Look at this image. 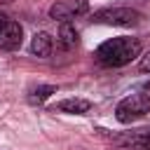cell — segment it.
<instances>
[{
	"label": "cell",
	"mask_w": 150,
	"mask_h": 150,
	"mask_svg": "<svg viewBox=\"0 0 150 150\" xmlns=\"http://www.w3.org/2000/svg\"><path fill=\"white\" fill-rule=\"evenodd\" d=\"M141 40L138 38H129V35H120V38H110L105 42H101L94 52V59L105 66V68H122L127 63H131L136 56H141Z\"/></svg>",
	"instance_id": "1"
},
{
	"label": "cell",
	"mask_w": 150,
	"mask_h": 150,
	"mask_svg": "<svg viewBox=\"0 0 150 150\" xmlns=\"http://www.w3.org/2000/svg\"><path fill=\"white\" fill-rule=\"evenodd\" d=\"M148 112H150V94H143V91L129 94L115 105V117L122 124H131L134 120H138Z\"/></svg>",
	"instance_id": "2"
},
{
	"label": "cell",
	"mask_w": 150,
	"mask_h": 150,
	"mask_svg": "<svg viewBox=\"0 0 150 150\" xmlns=\"http://www.w3.org/2000/svg\"><path fill=\"white\" fill-rule=\"evenodd\" d=\"M91 21L103 23V26H138L143 21V14L131 7H105V9L94 12Z\"/></svg>",
	"instance_id": "3"
},
{
	"label": "cell",
	"mask_w": 150,
	"mask_h": 150,
	"mask_svg": "<svg viewBox=\"0 0 150 150\" xmlns=\"http://www.w3.org/2000/svg\"><path fill=\"white\" fill-rule=\"evenodd\" d=\"M89 12V0H56L49 7V19L54 21H70L80 14Z\"/></svg>",
	"instance_id": "4"
},
{
	"label": "cell",
	"mask_w": 150,
	"mask_h": 150,
	"mask_svg": "<svg viewBox=\"0 0 150 150\" xmlns=\"http://www.w3.org/2000/svg\"><path fill=\"white\" fill-rule=\"evenodd\" d=\"M21 42H23V28H21V23L7 19L0 26V49L2 52H14V49L21 47Z\"/></svg>",
	"instance_id": "5"
},
{
	"label": "cell",
	"mask_w": 150,
	"mask_h": 150,
	"mask_svg": "<svg viewBox=\"0 0 150 150\" xmlns=\"http://www.w3.org/2000/svg\"><path fill=\"white\" fill-rule=\"evenodd\" d=\"M54 112H68V115H84L91 110V101L87 98H63L52 105Z\"/></svg>",
	"instance_id": "6"
},
{
	"label": "cell",
	"mask_w": 150,
	"mask_h": 150,
	"mask_svg": "<svg viewBox=\"0 0 150 150\" xmlns=\"http://www.w3.org/2000/svg\"><path fill=\"white\" fill-rule=\"evenodd\" d=\"M52 49H54V38L49 33L40 30L30 38V54H35L38 59H47L52 54Z\"/></svg>",
	"instance_id": "7"
},
{
	"label": "cell",
	"mask_w": 150,
	"mask_h": 150,
	"mask_svg": "<svg viewBox=\"0 0 150 150\" xmlns=\"http://www.w3.org/2000/svg\"><path fill=\"white\" fill-rule=\"evenodd\" d=\"M77 28L70 23V21H61V26H59V33H56V45L61 47V49H73L75 45H77Z\"/></svg>",
	"instance_id": "8"
},
{
	"label": "cell",
	"mask_w": 150,
	"mask_h": 150,
	"mask_svg": "<svg viewBox=\"0 0 150 150\" xmlns=\"http://www.w3.org/2000/svg\"><path fill=\"white\" fill-rule=\"evenodd\" d=\"M115 143L120 145H150V129H138V131H129L124 136H112Z\"/></svg>",
	"instance_id": "9"
},
{
	"label": "cell",
	"mask_w": 150,
	"mask_h": 150,
	"mask_svg": "<svg viewBox=\"0 0 150 150\" xmlns=\"http://www.w3.org/2000/svg\"><path fill=\"white\" fill-rule=\"evenodd\" d=\"M52 94H56V87L54 84H38L28 91V103L30 105H42Z\"/></svg>",
	"instance_id": "10"
},
{
	"label": "cell",
	"mask_w": 150,
	"mask_h": 150,
	"mask_svg": "<svg viewBox=\"0 0 150 150\" xmlns=\"http://www.w3.org/2000/svg\"><path fill=\"white\" fill-rule=\"evenodd\" d=\"M138 68L143 70V73H150V49L141 56V61H138Z\"/></svg>",
	"instance_id": "11"
},
{
	"label": "cell",
	"mask_w": 150,
	"mask_h": 150,
	"mask_svg": "<svg viewBox=\"0 0 150 150\" xmlns=\"http://www.w3.org/2000/svg\"><path fill=\"white\" fill-rule=\"evenodd\" d=\"M122 150H150V145H127Z\"/></svg>",
	"instance_id": "12"
},
{
	"label": "cell",
	"mask_w": 150,
	"mask_h": 150,
	"mask_svg": "<svg viewBox=\"0 0 150 150\" xmlns=\"http://www.w3.org/2000/svg\"><path fill=\"white\" fill-rule=\"evenodd\" d=\"M5 21H7V16H5V14H2V12H0V26H2V23H5Z\"/></svg>",
	"instance_id": "13"
},
{
	"label": "cell",
	"mask_w": 150,
	"mask_h": 150,
	"mask_svg": "<svg viewBox=\"0 0 150 150\" xmlns=\"http://www.w3.org/2000/svg\"><path fill=\"white\" fill-rule=\"evenodd\" d=\"M0 2H12V0H0Z\"/></svg>",
	"instance_id": "14"
}]
</instances>
